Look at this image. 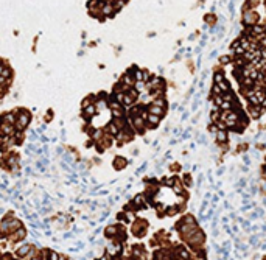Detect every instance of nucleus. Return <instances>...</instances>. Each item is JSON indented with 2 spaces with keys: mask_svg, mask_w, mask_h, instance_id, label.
I'll use <instances>...</instances> for the list:
<instances>
[{
  "mask_svg": "<svg viewBox=\"0 0 266 260\" xmlns=\"http://www.w3.org/2000/svg\"><path fill=\"white\" fill-rule=\"evenodd\" d=\"M145 122H146V128H156L157 125L160 123V117H159V115H154V114H149V112H148V115H146Z\"/></svg>",
  "mask_w": 266,
  "mask_h": 260,
  "instance_id": "obj_4",
  "label": "nucleus"
},
{
  "mask_svg": "<svg viewBox=\"0 0 266 260\" xmlns=\"http://www.w3.org/2000/svg\"><path fill=\"white\" fill-rule=\"evenodd\" d=\"M218 86H220V89H221V92H222V95L226 94V92H230V86H229V83L224 80V81H221V83H218Z\"/></svg>",
  "mask_w": 266,
  "mask_h": 260,
  "instance_id": "obj_11",
  "label": "nucleus"
},
{
  "mask_svg": "<svg viewBox=\"0 0 266 260\" xmlns=\"http://www.w3.org/2000/svg\"><path fill=\"white\" fill-rule=\"evenodd\" d=\"M48 260H59V259H58V254H56V252H50V257H48Z\"/></svg>",
  "mask_w": 266,
  "mask_h": 260,
  "instance_id": "obj_15",
  "label": "nucleus"
},
{
  "mask_svg": "<svg viewBox=\"0 0 266 260\" xmlns=\"http://www.w3.org/2000/svg\"><path fill=\"white\" fill-rule=\"evenodd\" d=\"M31 122V114L25 109H17L16 111V129L17 131H24V129L30 125Z\"/></svg>",
  "mask_w": 266,
  "mask_h": 260,
  "instance_id": "obj_1",
  "label": "nucleus"
},
{
  "mask_svg": "<svg viewBox=\"0 0 266 260\" xmlns=\"http://www.w3.org/2000/svg\"><path fill=\"white\" fill-rule=\"evenodd\" d=\"M28 252H30V246H28V245H25V246H22V248H20V249H19V251H17V254H19V256H20V257H24V256H25V254H28Z\"/></svg>",
  "mask_w": 266,
  "mask_h": 260,
  "instance_id": "obj_13",
  "label": "nucleus"
},
{
  "mask_svg": "<svg viewBox=\"0 0 266 260\" xmlns=\"http://www.w3.org/2000/svg\"><path fill=\"white\" fill-rule=\"evenodd\" d=\"M229 61H232V58H229V56L221 58V62H222V64H226V62H229Z\"/></svg>",
  "mask_w": 266,
  "mask_h": 260,
  "instance_id": "obj_16",
  "label": "nucleus"
},
{
  "mask_svg": "<svg viewBox=\"0 0 266 260\" xmlns=\"http://www.w3.org/2000/svg\"><path fill=\"white\" fill-rule=\"evenodd\" d=\"M103 131H104V134H109V136H112L114 139H115V136H117L118 133H120V129L115 126V123H114V122H111L104 129H103Z\"/></svg>",
  "mask_w": 266,
  "mask_h": 260,
  "instance_id": "obj_6",
  "label": "nucleus"
},
{
  "mask_svg": "<svg viewBox=\"0 0 266 260\" xmlns=\"http://www.w3.org/2000/svg\"><path fill=\"white\" fill-rule=\"evenodd\" d=\"M244 24H246L247 27H252V25H255L257 24V20H258V14L254 11V9H247V11H244Z\"/></svg>",
  "mask_w": 266,
  "mask_h": 260,
  "instance_id": "obj_2",
  "label": "nucleus"
},
{
  "mask_svg": "<svg viewBox=\"0 0 266 260\" xmlns=\"http://www.w3.org/2000/svg\"><path fill=\"white\" fill-rule=\"evenodd\" d=\"M249 111H251L252 118H258L260 115H262V112H263L265 109H263V107L260 106V105H251V109H249Z\"/></svg>",
  "mask_w": 266,
  "mask_h": 260,
  "instance_id": "obj_8",
  "label": "nucleus"
},
{
  "mask_svg": "<svg viewBox=\"0 0 266 260\" xmlns=\"http://www.w3.org/2000/svg\"><path fill=\"white\" fill-rule=\"evenodd\" d=\"M216 142L218 143H226L227 142V133L226 131H218V134H216Z\"/></svg>",
  "mask_w": 266,
  "mask_h": 260,
  "instance_id": "obj_10",
  "label": "nucleus"
},
{
  "mask_svg": "<svg viewBox=\"0 0 266 260\" xmlns=\"http://www.w3.org/2000/svg\"><path fill=\"white\" fill-rule=\"evenodd\" d=\"M16 133V126L9 123H0V134L2 136H14Z\"/></svg>",
  "mask_w": 266,
  "mask_h": 260,
  "instance_id": "obj_3",
  "label": "nucleus"
},
{
  "mask_svg": "<svg viewBox=\"0 0 266 260\" xmlns=\"http://www.w3.org/2000/svg\"><path fill=\"white\" fill-rule=\"evenodd\" d=\"M213 101H215V105L221 106V103L224 101V100H222V95H215V97H213Z\"/></svg>",
  "mask_w": 266,
  "mask_h": 260,
  "instance_id": "obj_14",
  "label": "nucleus"
},
{
  "mask_svg": "<svg viewBox=\"0 0 266 260\" xmlns=\"http://www.w3.org/2000/svg\"><path fill=\"white\" fill-rule=\"evenodd\" d=\"M114 165H115V168H117V170H122V167L126 165V159L122 158V156H117L115 160H114Z\"/></svg>",
  "mask_w": 266,
  "mask_h": 260,
  "instance_id": "obj_9",
  "label": "nucleus"
},
{
  "mask_svg": "<svg viewBox=\"0 0 266 260\" xmlns=\"http://www.w3.org/2000/svg\"><path fill=\"white\" fill-rule=\"evenodd\" d=\"M213 81H215V84H218V83H221V81H224V75H222V72H216L215 77H213Z\"/></svg>",
  "mask_w": 266,
  "mask_h": 260,
  "instance_id": "obj_12",
  "label": "nucleus"
},
{
  "mask_svg": "<svg viewBox=\"0 0 266 260\" xmlns=\"http://www.w3.org/2000/svg\"><path fill=\"white\" fill-rule=\"evenodd\" d=\"M148 112L149 114H154V115H159V117H162L165 114V109L164 107H160V106H156V105H153V103H151V105L148 106Z\"/></svg>",
  "mask_w": 266,
  "mask_h": 260,
  "instance_id": "obj_7",
  "label": "nucleus"
},
{
  "mask_svg": "<svg viewBox=\"0 0 266 260\" xmlns=\"http://www.w3.org/2000/svg\"><path fill=\"white\" fill-rule=\"evenodd\" d=\"M0 123H9L16 125V112H5L0 115Z\"/></svg>",
  "mask_w": 266,
  "mask_h": 260,
  "instance_id": "obj_5",
  "label": "nucleus"
}]
</instances>
